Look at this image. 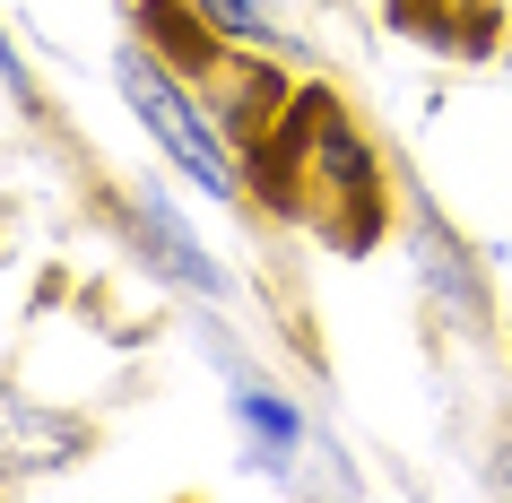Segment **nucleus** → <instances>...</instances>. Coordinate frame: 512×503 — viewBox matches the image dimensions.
Listing matches in <instances>:
<instances>
[{"mask_svg": "<svg viewBox=\"0 0 512 503\" xmlns=\"http://www.w3.org/2000/svg\"><path fill=\"white\" fill-rule=\"evenodd\" d=\"M252 165H261V200L313 217L330 243L365 252L382 235V165L356 139L348 105L330 87H296L287 113H278V131L252 148Z\"/></svg>", "mask_w": 512, "mask_h": 503, "instance_id": "f257e3e1", "label": "nucleus"}, {"mask_svg": "<svg viewBox=\"0 0 512 503\" xmlns=\"http://www.w3.org/2000/svg\"><path fill=\"white\" fill-rule=\"evenodd\" d=\"M113 87H122V105L139 113V131L165 148V165L183 174L191 191H209V200H243V174H235V139L217 131L209 96L174 70V61H157L148 44H113Z\"/></svg>", "mask_w": 512, "mask_h": 503, "instance_id": "f03ea898", "label": "nucleus"}, {"mask_svg": "<svg viewBox=\"0 0 512 503\" xmlns=\"http://www.w3.org/2000/svg\"><path fill=\"white\" fill-rule=\"evenodd\" d=\"M131 243H139V261L157 269V278L191 287L200 304H226V295H235L226 261H217L209 243H200V235L183 226V217H174V200H165V191H139V200H131Z\"/></svg>", "mask_w": 512, "mask_h": 503, "instance_id": "7ed1b4c3", "label": "nucleus"}, {"mask_svg": "<svg viewBox=\"0 0 512 503\" xmlns=\"http://www.w3.org/2000/svg\"><path fill=\"white\" fill-rule=\"evenodd\" d=\"M226 408H235V425L252 434V451H261L270 469H296V451H304V408L278 391L261 365L226 356Z\"/></svg>", "mask_w": 512, "mask_h": 503, "instance_id": "20e7f679", "label": "nucleus"}, {"mask_svg": "<svg viewBox=\"0 0 512 503\" xmlns=\"http://www.w3.org/2000/svg\"><path fill=\"white\" fill-rule=\"evenodd\" d=\"M87 451V425L61 417V408H27L18 382H0V477H27L44 460H79Z\"/></svg>", "mask_w": 512, "mask_h": 503, "instance_id": "39448f33", "label": "nucleus"}, {"mask_svg": "<svg viewBox=\"0 0 512 503\" xmlns=\"http://www.w3.org/2000/svg\"><path fill=\"white\" fill-rule=\"evenodd\" d=\"M391 27L434 44V53L486 61L495 53V0H391Z\"/></svg>", "mask_w": 512, "mask_h": 503, "instance_id": "423d86ee", "label": "nucleus"}, {"mask_svg": "<svg viewBox=\"0 0 512 503\" xmlns=\"http://www.w3.org/2000/svg\"><path fill=\"white\" fill-rule=\"evenodd\" d=\"M408 252H417V269H426V287H434V304H443V313L486 321V295H478V278H469V261H460V235H443V217H434V209H417Z\"/></svg>", "mask_w": 512, "mask_h": 503, "instance_id": "0eeeda50", "label": "nucleus"}, {"mask_svg": "<svg viewBox=\"0 0 512 503\" xmlns=\"http://www.w3.org/2000/svg\"><path fill=\"white\" fill-rule=\"evenodd\" d=\"M191 9H200V27H209L226 53H278V44H287L270 0H191Z\"/></svg>", "mask_w": 512, "mask_h": 503, "instance_id": "6e6552de", "label": "nucleus"}, {"mask_svg": "<svg viewBox=\"0 0 512 503\" xmlns=\"http://www.w3.org/2000/svg\"><path fill=\"white\" fill-rule=\"evenodd\" d=\"M0 87H9V105L35 113V79H27V61H18V44H9V27H0Z\"/></svg>", "mask_w": 512, "mask_h": 503, "instance_id": "1a4fd4ad", "label": "nucleus"}, {"mask_svg": "<svg viewBox=\"0 0 512 503\" xmlns=\"http://www.w3.org/2000/svg\"><path fill=\"white\" fill-rule=\"evenodd\" d=\"M495 495H512V443H504V460H495V477H486Z\"/></svg>", "mask_w": 512, "mask_h": 503, "instance_id": "9d476101", "label": "nucleus"}]
</instances>
